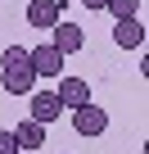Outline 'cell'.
Returning a JSON list of instances; mask_svg holds the SVG:
<instances>
[{
    "label": "cell",
    "instance_id": "8992f818",
    "mask_svg": "<svg viewBox=\"0 0 149 154\" xmlns=\"http://www.w3.org/2000/svg\"><path fill=\"white\" fill-rule=\"evenodd\" d=\"M50 32H54V41H50V45H59L63 54H77V50L86 45V32H82L77 23H54Z\"/></svg>",
    "mask_w": 149,
    "mask_h": 154
},
{
    "label": "cell",
    "instance_id": "277c9868",
    "mask_svg": "<svg viewBox=\"0 0 149 154\" xmlns=\"http://www.w3.org/2000/svg\"><path fill=\"white\" fill-rule=\"evenodd\" d=\"M59 104L63 109H77V104H86L91 100V86H86V77H59Z\"/></svg>",
    "mask_w": 149,
    "mask_h": 154
},
{
    "label": "cell",
    "instance_id": "7c38bea8",
    "mask_svg": "<svg viewBox=\"0 0 149 154\" xmlns=\"http://www.w3.org/2000/svg\"><path fill=\"white\" fill-rule=\"evenodd\" d=\"M0 154H18V140H14V131H0Z\"/></svg>",
    "mask_w": 149,
    "mask_h": 154
},
{
    "label": "cell",
    "instance_id": "7a4b0ae2",
    "mask_svg": "<svg viewBox=\"0 0 149 154\" xmlns=\"http://www.w3.org/2000/svg\"><path fill=\"white\" fill-rule=\"evenodd\" d=\"M27 59H32V72H36V77H59L68 54H63L59 45H36V50H27Z\"/></svg>",
    "mask_w": 149,
    "mask_h": 154
},
{
    "label": "cell",
    "instance_id": "6da1fadb",
    "mask_svg": "<svg viewBox=\"0 0 149 154\" xmlns=\"http://www.w3.org/2000/svg\"><path fill=\"white\" fill-rule=\"evenodd\" d=\"M104 127H109V113L100 109V104H77L72 109V131L77 136H86V140H95V136H104Z\"/></svg>",
    "mask_w": 149,
    "mask_h": 154
},
{
    "label": "cell",
    "instance_id": "9c48e42d",
    "mask_svg": "<svg viewBox=\"0 0 149 154\" xmlns=\"http://www.w3.org/2000/svg\"><path fill=\"white\" fill-rule=\"evenodd\" d=\"M14 140H18V149H41L45 145V122H36V118L18 122L14 127Z\"/></svg>",
    "mask_w": 149,
    "mask_h": 154
},
{
    "label": "cell",
    "instance_id": "52a82bcc",
    "mask_svg": "<svg viewBox=\"0 0 149 154\" xmlns=\"http://www.w3.org/2000/svg\"><path fill=\"white\" fill-rule=\"evenodd\" d=\"M113 41H118L122 50H140V45H145V27H140V18H118V23H113Z\"/></svg>",
    "mask_w": 149,
    "mask_h": 154
},
{
    "label": "cell",
    "instance_id": "5b68a950",
    "mask_svg": "<svg viewBox=\"0 0 149 154\" xmlns=\"http://www.w3.org/2000/svg\"><path fill=\"white\" fill-rule=\"evenodd\" d=\"M27 95H32V104H27L32 113H27V118H36V122H54V118H59L63 104H59L54 91H27Z\"/></svg>",
    "mask_w": 149,
    "mask_h": 154
},
{
    "label": "cell",
    "instance_id": "4fadbf2b",
    "mask_svg": "<svg viewBox=\"0 0 149 154\" xmlns=\"http://www.w3.org/2000/svg\"><path fill=\"white\" fill-rule=\"evenodd\" d=\"M82 5H86V9H91V14H100V9H104V5H109V0H82Z\"/></svg>",
    "mask_w": 149,
    "mask_h": 154
},
{
    "label": "cell",
    "instance_id": "3957f363",
    "mask_svg": "<svg viewBox=\"0 0 149 154\" xmlns=\"http://www.w3.org/2000/svg\"><path fill=\"white\" fill-rule=\"evenodd\" d=\"M5 91H9V95H27V91H36V72H32V59H23V63L5 68Z\"/></svg>",
    "mask_w": 149,
    "mask_h": 154
},
{
    "label": "cell",
    "instance_id": "8fae6325",
    "mask_svg": "<svg viewBox=\"0 0 149 154\" xmlns=\"http://www.w3.org/2000/svg\"><path fill=\"white\" fill-rule=\"evenodd\" d=\"M23 59H27V50H23V45H9L5 54H0V68H14V63H23Z\"/></svg>",
    "mask_w": 149,
    "mask_h": 154
},
{
    "label": "cell",
    "instance_id": "30bf717a",
    "mask_svg": "<svg viewBox=\"0 0 149 154\" xmlns=\"http://www.w3.org/2000/svg\"><path fill=\"white\" fill-rule=\"evenodd\" d=\"M113 18H136L140 14V0H109V5H104Z\"/></svg>",
    "mask_w": 149,
    "mask_h": 154
},
{
    "label": "cell",
    "instance_id": "ba28073f",
    "mask_svg": "<svg viewBox=\"0 0 149 154\" xmlns=\"http://www.w3.org/2000/svg\"><path fill=\"white\" fill-rule=\"evenodd\" d=\"M27 23L41 27V32H50L59 23V5H54V0H32V5H27Z\"/></svg>",
    "mask_w": 149,
    "mask_h": 154
},
{
    "label": "cell",
    "instance_id": "5bb4252c",
    "mask_svg": "<svg viewBox=\"0 0 149 154\" xmlns=\"http://www.w3.org/2000/svg\"><path fill=\"white\" fill-rule=\"evenodd\" d=\"M54 5H59V9H63V5H68V0H54Z\"/></svg>",
    "mask_w": 149,
    "mask_h": 154
}]
</instances>
